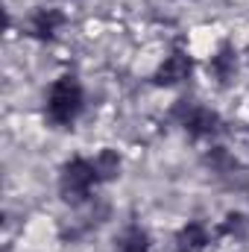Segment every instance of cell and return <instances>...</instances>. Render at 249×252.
Wrapping results in <instances>:
<instances>
[{"label":"cell","mask_w":249,"mask_h":252,"mask_svg":"<svg viewBox=\"0 0 249 252\" xmlns=\"http://www.w3.org/2000/svg\"><path fill=\"white\" fill-rule=\"evenodd\" d=\"M208 73L217 79V85H229V82H235V76H238V50H235V44L232 41H220V47L214 50V56L208 59Z\"/></svg>","instance_id":"52a82bcc"},{"label":"cell","mask_w":249,"mask_h":252,"mask_svg":"<svg viewBox=\"0 0 249 252\" xmlns=\"http://www.w3.org/2000/svg\"><path fill=\"white\" fill-rule=\"evenodd\" d=\"M115 252H153V238L144 226L129 223L115 238Z\"/></svg>","instance_id":"ba28073f"},{"label":"cell","mask_w":249,"mask_h":252,"mask_svg":"<svg viewBox=\"0 0 249 252\" xmlns=\"http://www.w3.org/2000/svg\"><path fill=\"white\" fill-rule=\"evenodd\" d=\"M247 226L249 220L241 214V211H229L226 214V220L217 226V235H232V238H244L247 235Z\"/></svg>","instance_id":"30bf717a"},{"label":"cell","mask_w":249,"mask_h":252,"mask_svg":"<svg viewBox=\"0 0 249 252\" xmlns=\"http://www.w3.org/2000/svg\"><path fill=\"white\" fill-rule=\"evenodd\" d=\"M97 185H103V179H100V170H97L94 158L73 156V158L64 161L62 170H59V196H62L64 205H70V208L88 205Z\"/></svg>","instance_id":"7a4b0ae2"},{"label":"cell","mask_w":249,"mask_h":252,"mask_svg":"<svg viewBox=\"0 0 249 252\" xmlns=\"http://www.w3.org/2000/svg\"><path fill=\"white\" fill-rule=\"evenodd\" d=\"M190 73H193L190 53L182 50V47H176V50H170L164 56V62L153 70V85L156 88H176V85H182V82L190 79Z\"/></svg>","instance_id":"277c9868"},{"label":"cell","mask_w":249,"mask_h":252,"mask_svg":"<svg viewBox=\"0 0 249 252\" xmlns=\"http://www.w3.org/2000/svg\"><path fill=\"white\" fill-rule=\"evenodd\" d=\"M211 229L202 220H187L173 238V252H205L211 247Z\"/></svg>","instance_id":"8992f818"},{"label":"cell","mask_w":249,"mask_h":252,"mask_svg":"<svg viewBox=\"0 0 249 252\" xmlns=\"http://www.w3.org/2000/svg\"><path fill=\"white\" fill-rule=\"evenodd\" d=\"M85 112V88L76 73H62L50 82L44 97V118L56 129H73Z\"/></svg>","instance_id":"6da1fadb"},{"label":"cell","mask_w":249,"mask_h":252,"mask_svg":"<svg viewBox=\"0 0 249 252\" xmlns=\"http://www.w3.org/2000/svg\"><path fill=\"white\" fill-rule=\"evenodd\" d=\"M64 24H67V15H64L62 9H56V6H38V9L27 18L24 30H27L30 38L47 44V41H56V38H59V32L64 30Z\"/></svg>","instance_id":"5b68a950"},{"label":"cell","mask_w":249,"mask_h":252,"mask_svg":"<svg viewBox=\"0 0 249 252\" xmlns=\"http://www.w3.org/2000/svg\"><path fill=\"white\" fill-rule=\"evenodd\" d=\"M94 164H97V170H100L103 185H106V182H115V179L121 176V170H124V158H121V153L112 150V147H103V150L94 156Z\"/></svg>","instance_id":"9c48e42d"},{"label":"cell","mask_w":249,"mask_h":252,"mask_svg":"<svg viewBox=\"0 0 249 252\" xmlns=\"http://www.w3.org/2000/svg\"><path fill=\"white\" fill-rule=\"evenodd\" d=\"M170 118L182 126L185 135L193 138V141L217 138L223 132V118L199 100H176V106L170 109Z\"/></svg>","instance_id":"3957f363"}]
</instances>
